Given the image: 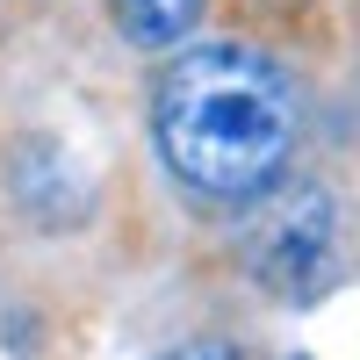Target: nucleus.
Masks as SVG:
<instances>
[{
	"instance_id": "obj_3",
	"label": "nucleus",
	"mask_w": 360,
	"mask_h": 360,
	"mask_svg": "<svg viewBox=\"0 0 360 360\" xmlns=\"http://www.w3.org/2000/svg\"><path fill=\"white\" fill-rule=\"evenodd\" d=\"M108 15L137 51H173L202 22V0H108Z\"/></svg>"
},
{
	"instance_id": "obj_2",
	"label": "nucleus",
	"mask_w": 360,
	"mask_h": 360,
	"mask_svg": "<svg viewBox=\"0 0 360 360\" xmlns=\"http://www.w3.org/2000/svg\"><path fill=\"white\" fill-rule=\"evenodd\" d=\"M332 195L324 188H274L245 209V231H238V259H245V274L281 288V295H303L317 274H324V252H332Z\"/></svg>"
},
{
	"instance_id": "obj_4",
	"label": "nucleus",
	"mask_w": 360,
	"mask_h": 360,
	"mask_svg": "<svg viewBox=\"0 0 360 360\" xmlns=\"http://www.w3.org/2000/svg\"><path fill=\"white\" fill-rule=\"evenodd\" d=\"M166 360H245V353H238V346H224V339H195V346L166 353Z\"/></svg>"
},
{
	"instance_id": "obj_1",
	"label": "nucleus",
	"mask_w": 360,
	"mask_h": 360,
	"mask_svg": "<svg viewBox=\"0 0 360 360\" xmlns=\"http://www.w3.org/2000/svg\"><path fill=\"white\" fill-rule=\"evenodd\" d=\"M152 130H159L166 166L195 195L252 202L259 188L281 180L303 108H295V86L274 58H259L245 44H202L166 65Z\"/></svg>"
}]
</instances>
